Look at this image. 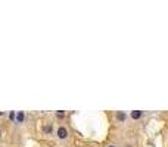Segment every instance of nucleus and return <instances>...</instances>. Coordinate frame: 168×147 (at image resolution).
I'll return each instance as SVG.
<instances>
[{"label":"nucleus","instance_id":"nucleus-6","mask_svg":"<svg viewBox=\"0 0 168 147\" xmlns=\"http://www.w3.org/2000/svg\"><path fill=\"white\" fill-rule=\"evenodd\" d=\"M56 116H58V118H63V116H65L63 110H58V112H56Z\"/></svg>","mask_w":168,"mask_h":147},{"label":"nucleus","instance_id":"nucleus-4","mask_svg":"<svg viewBox=\"0 0 168 147\" xmlns=\"http://www.w3.org/2000/svg\"><path fill=\"white\" fill-rule=\"evenodd\" d=\"M128 116H130V121H140L143 116H145V112L143 110H130Z\"/></svg>","mask_w":168,"mask_h":147},{"label":"nucleus","instance_id":"nucleus-3","mask_svg":"<svg viewBox=\"0 0 168 147\" xmlns=\"http://www.w3.org/2000/svg\"><path fill=\"white\" fill-rule=\"evenodd\" d=\"M25 119H27V113L24 112V110H19V112H16V118H15L13 124H16V125H24V124H25Z\"/></svg>","mask_w":168,"mask_h":147},{"label":"nucleus","instance_id":"nucleus-8","mask_svg":"<svg viewBox=\"0 0 168 147\" xmlns=\"http://www.w3.org/2000/svg\"><path fill=\"white\" fill-rule=\"evenodd\" d=\"M2 137H3V131H2V128H0V140H2Z\"/></svg>","mask_w":168,"mask_h":147},{"label":"nucleus","instance_id":"nucleus-5","mask_svg":"<svg viewBox=\"0 0 168 147\" xmlns=\"http://www.w3.org/2000/svg\"><path fill=\"white\" fill-rule=\"evenodd\" d=\"M53 132V125L50 124V122H47V124L43 127V134H47V135H50Z\"/></svg>","mask_w":168,"mask_h":147},{"label":"nucleus","instance_id":"nucleus-1","mask_svg":"<svg viewBox=\"0 0 168 147\" xmlns=\"http://www.w3.org/2000/svg\"><path fill=\"white\" fill-rule=\"evenodd\" d=\"M55 138H56V141L59 144L69 146L71 140H72V132H71V128L66 124H59L56 127V131H55Z\"/></svg>","mask_w":168,"mask_h":147},{"label":"nucleus","instance_id":"nucleus-7","mask_svg":"<svg viewBox=\"0 0 168 147\" xmlns=\"http://www.w3.org/2000/svg\"><path fill=\"white\" fill-rule=\"evenodd\" d=\"M105 147H119V146H118L116 143H109V144H106Z\"/></svg>","mask_w":168,"mask_h":147},{"label":"nucleus","instance_id":"nucleus-2","mask_svg":"<svg viewBox=\"0 0 168 147\" xmlns=\"http://www.w3.org/2000/svg\"><path fill=\"white\" fill-rule=\"evenodd\" d=\"M114 119L118 122V124H127L128 119H130V116H128V113L124 112V110H116V112H114Z\"/></svg>","mask_w":168,"mask_h":147}]
</instances>
